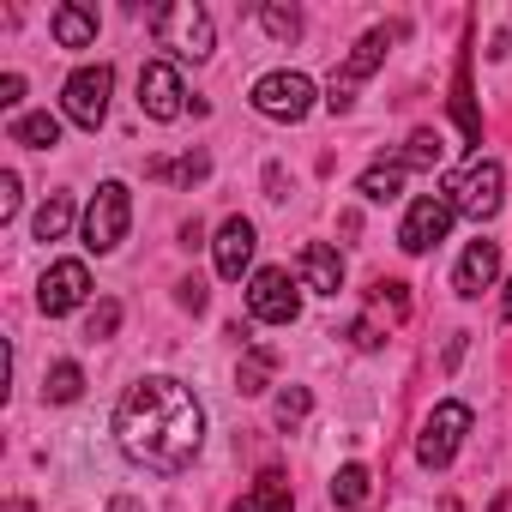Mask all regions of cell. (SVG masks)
Segmentation results:
<instances>
[{
    "label": "cell",
    "instance_id": "obj_15",
    "mask_svg": "<svg viewBox=\"0 0 512 512\" xmlns=\"http://www.w3.org/2000/svg\"><path fill=\"white\" fill-rule=\"evenodd\" d=\"M296 272H302V290H314V296H338L344 290V260H338V247H326V241L302 247Z\"/></svg>",
    "mask_w": 512,
    "mask_h": 512
},
{
    "label": "cell",
    "instance_id": "obj_23",
    "mask_svg": "<svg viewBox=\"0 0 512 512\" xmlns=\"http://www.w3.org/2000/svg\"><path fill=\"white\" fill-rule=\"evenodd\" d=\"M145 175H151V181H181V187H193V181L211 175V157H205V151H187V157H151Z\"/></svg>",
    "mask_w": 512,
    "mask_h": 512
},
{
    "label": "cell",
    "instance_id": "obj_3",
    "mask_svg": "<svg viewBox=\"0 0 512 512\" xmlns=\"http://www.w3.org/2000/svg\"><path fill=\"white\" fill-rule=\"evenodd\" d=\"M247 103L260 109L266 121H284V127H296V121H308V115H314L320 91H314V79H308V73H296V67H278V73H260V79H253Z\"/></svg>",
    "mask_w": 512,
    "mask_h": 512
},
{
    "label": "cell",
    "instance_id": "obj_27",
    "mask_svg": "<svg viewBox=\"0 0 512 512\" xmlns=\"http://www.w3.org/2000/svg\"><path fill=\"white\" fill-rule=\"evenodd\" d=\"M260 25H266L272 43H296L302 37V13L296 7H278V0H272V7H260Z\"/></svg>",
    "mask_w": 512,
    "mask_h": 512
},
{
    "label": "cell",
    "instance_id": "obj_6",
    "mask_svg": "<svg viewBox=\"0 0 512 512\" xmlns=\"http://www.w3.org/2000/svg\"><path fill=\"white\" fill-rule=\"evenodd\" d=\"M470 428H476V410H470V404H458V398L434 404V416H428L422 434H416V464H422V470H446V464L458 458V446H464Z\"/></svg>",
    "mask_w": 512,
    "mask_h": 512
},
{
    "label": "cell",
    "instance_id": "obj_33",
    "mask_svg": "<svg viewBox=\"0 0 512 512\" xmlns=\"http://www.w3.org/2000/svg\"><path fill=\"white\" fill-rule=\"evenodd\" d=\"M175 302H181L187 314H205V284H199V278H187V284H175Z\"/></svg>",
    "mask_w": 512,
    "mask_h": 512
},
{
    "label": "cell",
    "instance_id": "obj_16",
    "mask_svg": "<svg viewBox=\"0 0 512 512\" xmlns=\"http://www.w3.org/2000/svg\"><path fill=\"white\" fill-rule=\"evenodd\" d=\"M49 31H55L61 49H91V43H97V7H85V0H67V7H55Z\"/></svg>",
    "mask_w": 512,
    "mask_h": 512
},
{
    "label": "cell",
    "instance_id": "obj_9",
    "mask_svg": "<svg viewBox=\"0 0 512 512\" xmlns=\"http://www.w3.org/2000/svg\"><path fill=\"white\" fill-rule=\"evenodd\" d=\"M247 314L260 326H296L302 320V284L284 266H260L247 278Z\"/></svg>",
    "mask_w": 512,
    "mask_h": 512
},
{
    "label": "cell",
    "instance_id": "obj_21",
    "mask_svg": "<svg viewBox=\"0 0 512 512\" xmlns=\"http://www.w3.org/2000/svg\"><path fill=\"white\" fill-rule=\"evenodd\" d=\"M404 175H410V169H404L398 157H392V163H368V169H362V181H356V193H362V199H374V205H392V199L404 193Z\"/></svg>",
    "mask_w": 512,
    "mask_h": 512
},
{
    "label": "cell",
    "instance_id": "obj_26",
    "mask_svg": "<svg viewBox=\"0 0 512 512\" xmlns=\"http://www.w3.org/2000/svg\"><path fill=\"white\" fill-rule=\"evenodd\" d=\"M79 392H85V368H79V362H55L49 380H43V398H49V404H73Z\"/></svg>",
    "mask_w": 512,
    "mask_h": 512
},
{
    "label": "cell",
    "instance_id": "obj_14",
    "mask_svg": "<svg viewBox=\"0 0 512 512\" xmlns=\"http://www.w3.org/2000/svg\"><path fill=\"white\" fill-rule=\"evenodd\" d=\"M494 278H500V241H470L464 260H458V272H452V290L464 302H476L482 290H494Z\"/></svg>",
    "mask_w": 512,
    "mask_h": 512
},
{
    "label": "cell",
    "instance_id": "obj_25",
    "mask_svg": "<svg viewBox=\"0 0 512 512\" xmlns=\"http://www.w3.org/2000/svg\"><path fill=\"white\" fill-rule=\"evenodd\" d=\"M31 229H37V241H61V235L73 229V199H67V193H49V199L37 205V223H31Z\"/></svg>",
    "mask_w": 512,
    "mask_h": 512
},
{
    "label": "cell",
    "instance_id": "obj_10",
    "mask_svg": "<svg viewBox=\"0 0 512 512\" xmlns=\"http://www.w3.org/2000/svg\"><path fill=\"white\" fill-rule=\"evenodd\" d=\"M452 217H458V211H452L446 193H416L410 211H404V223H398V247H404V253H434V247L446 241Z\"/></svg>",
    "mask_w": 512,
    "mask_h": 512
},
{
    "label": "cell",
    "instance_id": "obj_1",
    "mask_svg": "<svg viewBox=\"0 0 512 512\" xmlns=\"http://www.w3.org/2000/svg\"><path fill=\"white\" fill-rule=\"evenodd\" d=\"M115 440L133 464L181 476L205 446V404L175 374H139L115 404Z\"/></svg>",
    "mask_w": 512,
    "mask_h": 512
},
{
    "label": "cell",
    "instance_id": "obj_8",
    "mask_svg": "<svg viewBox=\"0 0 512 512\" xmlns=\"http://www.w3.org/2000/svg\"><path fill=\"white\" fill-rule=\"evenodd\" d=\"M127 229H133V193H127V181H103L85 205V247L115 253L127 241Z\"/></svg>",
    "mask_w": 512,
    "mask_h": 512
},
{
    "label": "cell",
    "instance_id": "obj_24",
    "mask_svg": "<svg viewBox=\"0 0 512 512\" xmlns=\"http://www.w3.org/2000/svg\"><path fill=\"white\" fill-rule=\"evenodd\" d=\"M440 157H446V139H440L434 127H416V133L404 139V151H398L404 169H440Z\"/></svg>",
    "mask_w": 512,
    "mask_h": 512
},
{
    "label": "cell",
    "instance_id": "obj_29",
    "mask_svg": "<svg viewBox=\"0 0 512 512\" xmlns=\"http://www.w3.org/2000/svg\"><path fill=\"white\" fill-rule=\"evenodd\" d=\"M374 308H386L392 320H404V314H410V284H398V278H380V284H374Z\"/></svg>",
    "mask_w": 512,
    "mask_h": 512
},
{
    "label": "cell",
    "instance_id": "obj_2",
    "mask_svg": "<svg viewBox=\"0 0 512 512\" xmlns=\"http://www.w3.org/2000/svg\"><path fill=\"white\" fill-rule=\"evenodd\" d=\"M151 25H157V43H163L175 61H211V49H217L211 13L199 7V0H169V7L151 13Z\"/></svg>",
    "mask_w": 512,
    "mask_h": 512
},
{
    "label": "cell",
    "instance_id": "obj_11",
    "mask_svg": "<svg viewBox=\"0 0 512 512\" xmlns=\"http://www.w3.org/2000/svg\"><path fill=\"white\" fill-rule=\"evenodd\" d=\"M91 302V266L85 260H55L49 272H43V284H37V308L49 314V320H67V314H79Z\"/></svg>",
    "mask_w": 512,
    "mask_h": 512
},
{
    "label": "cell",
    "instance_id": "obj_18",
    "mask_svg": "<svg viewBox=\"0 0 512 512\" xmlns=\"http://www.w3.org/2000/svg\"><path fill=\"white\" fill-rule=\"evenodd\" d=\"M272 374H278V350H272V344H253V350L241 356V368H235V392H241V398H260V392L272 386Z\"/></svg>",
    "mask_w": 512,
    "mask_h": 512
},
{
    "label": "cell",
    "instance_id": "obj_13",
    "mask_svg": "<svg viewBox=\"0 0 512 512\" xmlns=\"http://www.w3.org/2000/svg\"><path fill=\"white\" fill-rule=\"evenodd\" d=\"M253 247H260V229H253L241 211L217 223V241H211V260H217V278L223 284H241V272L253 266Z\"/></svg>",
    "mask_w": 512,
    "mask_h": 512
},
{
    "label": "cell",
    "instance_id": "obj_28",
    "mask_svg": "<svg viewBox=\"0 0 512 512\" xmlns=\"http://www.w3.org/2000/svg\"><path fill=\"white\" fill-rule=\"evenodd\" d=\"M308 410H314V392H308V386H284V392H278V404H272L278 428H296Z\"/></svg>",
    "mask_w": 512,
    "mask_h": 512
},
{
    "label": "cell",
    "instance_id": "obj_12",
    "mask_svg": "<svg viewBox=\"0 0 512 512\" xmlns=\"http://www.w3.org/2000/svg\"><path fill=\"white\" fill-rule=\"evenodd\" d=\"M139 109L151 121H181L187 115V85L175 61H145L139 67Z\"/></svg>",
    "mask_w": 512,
    "mask_h": 512
},
{
    "label": "cell",
    "instance_id": "obj_7",
    "mask_svg": "<svg viewBox=\"0 0 512 512\" xmlns=\"http://www.w3.org/2000/svg\"><path fill=\"white\" fill-rule=\"evenodd\" d=\"M109 97H115V67H109V61H91V67H79V73L61 85V115H67L73 127H85V133H97L103 115H109Z\"/></svg>",
    "mask_w": 512,
    "mask_h": 512
},
{
    "label": "cell",
    "instance_id": "obj_34",
    "mask_svg": "<svg viewBox=\"0 0 512 512\" xmlns=\"http://www.w3.org/2000/svg\"><path fill=\"white\" fill-rule=\"evenodd\" d=\"M25 103V73H7L0 79V109H19Z\"/></svg>",
    "mask_w": 512,
    "mask_h": 512
},
{
    "label": "cell",
    "instance_id": "obj_17",
    "mask_svg": "<svg viewBox=\"0 0 512 512\" xmlns=\"http://www.w3.org/2000/svg\"><path fill=\"white\" fill-rule=\"evenodd\" d=\"M296 506V488L284 482V470H260V482H253L229 512H290Z\"/></svg>",
    "mask_w": 512,
    "mask_h": 512
},
{
    "label": "cell",
    "instance_id": "obj_30",
    "mask_svg": "<svg viewBox=\"0 0 512 512\" xmlns=\"http://www.w3.org/2000/svg\"><path fill=\"white\" fill-rule=\"evenodd\" d=\"M115 326H121V302H103V308L91 314V326H85V338H97V344H103V338H115Z\"/></svg>",
    "mask_w": 512,
    "mask_h": 512
},
{
    "label": "cell",
    "instance_id": "obj_5",
    "mask_svg": "<svg viewBox=\"0 0 512 512\" xmlns=\"http://www.w3.org/2000/svg\"><path fill=\"white\" fill-rule=\"evenodd\" d=\"M398 37H404V25H380V31H368V37L350 49V61H344V67L332 73V85H326V109H332V115H350V109H356V85L386 61V49H392Z\"/></svg>",
    "mask_w": 512,
    "mask_h": 512
},
{
    "label": "cell",
    "instance_id": "obj_20",
    "mask_svg": "<svg viewBox=\"0 0 512 512\" xmlns=\"http://www.w3.org/2000/svg\"><path fill=\"white\" fill-rule=\"evenodd\" d=\"M368 494H374V470L368 464H338V476H332V506H344V512H362L368 506Z\"/></svg>",
    "mask_w": 512,
    "mask_h": 512
},
{
    "label": "cell",
    "instance_id": "obj_4",
    "mask_svg": "<svg viewBox=\"0 0 512 512\" xmlns=\"http://www.w3.org/2000/svg\"><path fill=\"white\" fill-rule=\"evenodd\" d=\"M440 193L452 199V211H458V217L488 223V217L500 211V199H506V169H500L494 157H476V163H464L458 175H446V187H440Z\"/></svg>",
    "mask_w": 512,
    "mask_h": 512
},
{
    "label": "cell",
    "instance_id": "obj_31",
    "mask_svg": "<svg viewBox=\"0 0 512 512\" xmlns=\"http://www.w3.org/2000/svg\"><path fill=\"white\" fill-rule=\"evenodd\" d=\"M19 199H25V193H19V175L7 169V175H0V223H13V217H19Z\"/></svg>",
    "mask_w": 512,
    "mask_h": 512
},
{
    "label": "cell",
    "instance_id": "obj_36",
    "mask_svg": "<svg viewBox=\"0 0 512 512\" xmlns=\"http://www.w3.org/2000/svg\"><path fill=\"white\" fill-rule=\"evenodd\" d=\"M7 512H31V506H25V500H13V506H7Z\"/></svg>",
    "mask_w": 512,
    "mask_h": 512
},
{
    "label": "cell",
    "instance_id": "obj_35",
    "mask_svg": "<svg viewBox=\"0 0 512 512\" xmlns=\"http://www.w3.org/2000/svg\"><path fill=\"white\" fill-rule=\"evenodd\" d=\"M500 320H512V278H506V296H500Z\"/></svg>",
    "mask_w": 512,
    "mask_h": 512
},
{
    "label": "cell",
    "instance_id": "obj_32",
    "mask_svg": "<svg viewBox=\"0 0 512 512\" xmlns=\"http://www.w3.org/2000/svg\"><path fill=\"white\" fill-rule=\"evenodd\" d=\"M344 338H350L356 350H380V338H386V332H380L374 320H350V332H344Z\"/></svg>",
    "mask_w": 512,
    "mask_h": 512
},
{
    "label": "cell",
    "instance_id": "obj_22",
    "mask_svg": "<svg viewBox=\"0 0 512 512\" xmlns=\"http://www.w3.org/2000/svg\"><path fill=\"white\" fill-rule=\"evenodd\" d=\"M13 145L55 151V145H61V115H49V109H37V115H13Z\"/></svg>",
    "mask_w": 512,
    "mask_h": 512
},
{
    "label": "cell",
    "instance_id": "obj_19",
    "mask_svg": "<svg viewBox=\"0 0 512 512\" xmlns=\"http://www.w3.org/2000/svg\"><path fill=\"white\" fill-rule=\"evenodd\" d=\"M452 115H458L464 145H482V115H476V97H470V55H458V73H452Z\"/></svg>",
    "mask_w": 512,
    "mask_h": 512
}]
</instances>
